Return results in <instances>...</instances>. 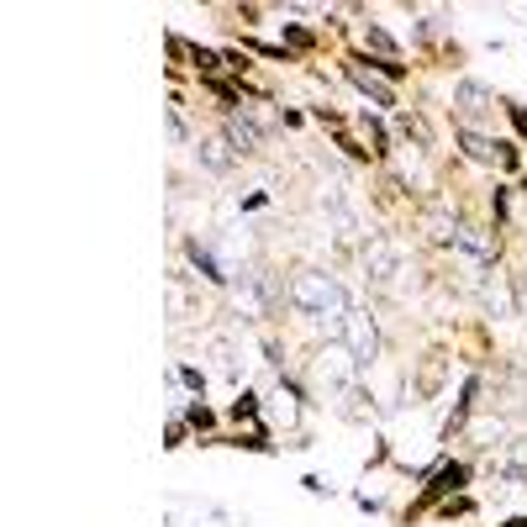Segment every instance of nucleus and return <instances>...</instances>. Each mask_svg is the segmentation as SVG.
Returning <instances> with one entry per match:
<instances>
[{
	"mask_svg": "<svg viewBox=\"0 0 527 527\" xmlns=\"http://www.w3.org/2000/svg\"><path fill=\"white\" fill-rule=\"evenodd\" d=\"M459 485H464V464H449L438 480L427 485V501H432V496H449V491H459Z\"/></svg>",
	"mask_w": 527,
	"mask_h": 527,
	"instance_id": "f257e3e1",
	"label": "nucleus"
}]
</instances>
